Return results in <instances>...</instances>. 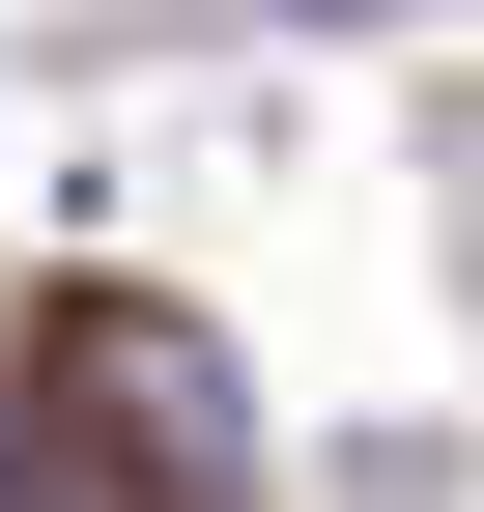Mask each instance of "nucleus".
Returning <instances> with one entry per match:
<instances>
[{
	"label": "nucleus",
	"instance_id": "f257e3e1",
	"mask_svg": "<svg viewBox=\"0 0 484 512\" xmlns=\"http://www.w3.org/2000/svg\"><path fill=\"white\" fill-rule=\"evenodd\" d=\"M0 512H57V484H29V456H0Z\"/></svg>",
	"mask_w": 484,
	"mask_h": 512
}]
</instances>
